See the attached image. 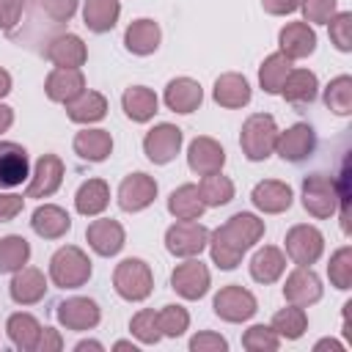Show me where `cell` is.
<instances>
[{
    "label": "cell",
    "instance_id": "obj_1",
    "mask_svg": "<svg viewBox=\"0 0 352 352\" xmlns=\"http://www.w3.org/2000/svg\"><path fill=\"white\" fill-rule=\"evenodd\" d=\"M264 236V220H258L250 212H236L231 214L220 228L209 234V253L212 261L220 270H234L239 267L242 256Z\"/></svg>",
    "mask_w": 352,
    "mask_h": 352
},
{
    "label": "cell",
    "instance_id": "obj_2",
    "mask_svg": "<svg viewBox=\"0 0 352 352\" xmlns=\"http://www.w3.org/2000/svg\"><path fill=\"white\" fill-rule=\"evenodd\" d=\"M50 278L58 289H80L91 278V258L77 245H63L50 258Z\"/></svg>",
    "mask_w": 352,
    "mask_h": 352
},
{
    "label": "cell",
    "instance_id": "obj_3",
    "mask_svg": "<svg viewBox=\"0 0 352 352\" xmlns=\"http://www.w3.org/2000/svg\"><path fill=\"white\" fill-rule=\"evenodd\" d=\"M275 140H278V124L270 113H253L239 132V146L242 154L250 162H261L275 151Z\"/></svg>",
    "mask_w": 352,
    "mask_h": 352
},
{
    "label": "cell",
    "instance_id": "obj_4",
    "mask_svg": "<svg viewBox=\"0 0 352 352\" xmlns=\"http://www.w3.org/2000/svg\"><path fill=\"white\" fill-rule=\"evenodd\" d=\"M338 182L330 173H311L302 179V206L308 214L324 220L338 212Z\"/></svg>",
    "mask_w": 352,
    "mask_h": 352
},
{
    "label": "cell",
    "instance_id": "obj_5",
    "mask_svg": "<svg viewBox=\"0 0 352 352\" xmlns=\"http://www.w3.org/2000/svg\"><path fill=\"white\" fill-rule=\"evenodd\" d=\"M113 286H116L118 297H124L129 302H140L154 289L151 267L143 258H124L113 272Z\"/></svg>",
    "mask_w": 352,
    "mask_h": 352
},
{
    "label": "cell",
    "instance_id": "obj_6",
    "mask_svg": "<svg viewBox=\"0 0 352 352\" xmlns=\"http://www.w3.org/2000/svg\"><path fill=\"white\" fill-rule=\"evenodd\" d=\"M286 256L297 264V267H311L319 261L322 250H324V236L316 226H308V223H297L286 231Z\"/></svg>",
    "mask_w": 352,
    "mask_h": 352
},
{
    "label": "cell",
    "instance_id": "obj_7",
    "mask_svg": "<svg viewBox=\"0 0 352 352\" xmlns=\"http://www.w3.org/2000/svg\"><path fill=\"white\" fill-rule=\"evenodd\" d=\"M206 242H209V228L201 226L198 220H179L165 231V248L179 258L201 256Z\"/></svg>",
    "mask_w": 352,
    "mask_h": 352
},
{
    "label": "cell",
    "instance_id": "obj_8",
    "mask_svg": "<svg viewBox=\"0 0 352 352\" xmlns=\"http://www.w3.org/2000/svg\"><path fill=\"white\" fill-rule=\"evenodd\" d=\"M212 308H214V314H217L223 322L236 324V322H248V319L258 311V302H256L253 292L242 289L239 283H228V286H223V289L214 294Z\"/></svg>",
    "mask_w": 352,
    "mask_h": 352
},
{
    "label": "cell",
    "instance_id": "obj_9",
    "mask_svg": "<svg viewBox=\"0 0 352 352\" xmlns=\"http://www.w3.org/2000/svg\"><path fill=\"white\" fill-rule=\"evenodd\" d=\"M209 286H212L209 270L195 256L176 264V270L170 272V289L184 300H201L209 292Z\"/></svg>",
    "mask_w": 352,
    "mask_h": 352
},
{
    "label": "cell",
    "instance_id": "obj_10",
    "mask_svg": "<svg viewBox=\"0 0 352 352\" xmlns=\"http://www.w3.org/2000/svg\"><path fill=\"white\" fill-rule=\"evenodd\" d=\"M182 140H184V135H182V129L176 124H157L143 138V154L154 165H168L179 154Z\"/></svg>",
    "mask_w": 352,
    "mask_h": 352
},
{
    "label": "cell",
    "instance_id": "obj_11",
    "mask_svg": "<svg viewBox=\"0 0 352 352\" xmlns=\"http://www.w3.org/2000/svg\"><path fill=\"white\" fill-rule=\"evenodd\" d=\"M316 148V132L311 124L300 121V124H292L286 132H278V140H275V154L286 162H302L305 157H311Z\"/></svg>",
    "mask_w": 352,
    "mask_h": 352
},
{
    "label": "cell",
    "instance_id": "obj_12",
    "mask_svg": "<svg viewBox=\"0 0 352 352\" xmlns=\"http://www.w3.org/2000/svg\"><path fill=\"white\" fill-rule=\"evenodd\" d=\"M63 173H66V168H63V160L58 154H41L36 168H33V173H30V184H28L25 195L28 198H47V195H52L60 187Z\"/></svg>",
    "mask_w": 352,
    "mask_h": 352
},
{
    "label": "cell",
    "instance_id": "obj_13",
    "mask_svg": "<svg viewBox=\"0 0 352 352\" xmlns=\"http://www.w3.org/2000/svg\"><path fill=\"white\" fill-rule=\"evenodd\" d=\"M157 198V182L148 173H129L118 184V206L124 212H143Z\"/></svg>",
    "mask_w": 352,
    "mask_h": 352
},
{
    "label": "cell",
    "instance_id": "obj_14",
    "mask_svg": "<svg viewBox=\"0 0 352 352\" xmlns=\"http://www.w3.org/2000/svg\"><path fill=\"white\" fill-rule=\"evenodd\" d=\"M283 297L289 305H300L308 308L314 302L322 300V280L311 267H297L294 272H289L286 283H283Z\"/></svg>",
    "mask_w": 352,
    "mask_h": 352
},
{
    "label": "cell",
    "instance_id": "obj_15",
    "mask_svg": "<svg viewBox=\"0 0 352 352\" xmlns=\"http://www.w3.org/2000/svg\"><path fill=\"white\" fill-rule=\"evenodd\" d=\"M55 316H58V322H60L66 330L82 333V330H91V327L99 324L102 311H99V305H96L94 300H88V297H69V300L58 302Z\"/></svg>",
    "mask_w": 352,
    "mask_h": 352
},
{
    "label": "cell",
    "instance_id": "obj_16",
    "mask_svg": "<svg viewBox=\"0 0 352 352\" xmlns=\"http://www.w3.org/2000/svg\"><path fill=\"white\" fill-rule=\"evenodd\" d=\"M187 165H190V170L198 173V176L217 173V170H223V165H226V151H223V146H220L214 138L198 135V138L190 143V148H187Z\"/></svg>",
    "mask_w": 352,
    "mask_h": 352
},
{
    "label": "cell",
    "instance_id": "obj_17",
    "mask_svg": "<svg viewBox=\"0 0 352 352\" xmlns=\"http://www.w3.org/2000/svg\"><path fill=\"white\" fill-rule=\"evenodd\" d=\"M85 91V77L80 69H63V66H55L47 80H44V94L50 102H72L74 96H80Z\"/></svg>",
    "mask_w": 352,
    "mask_h": 352
},
{
    "label": "cell",
    "instance_id": "obj_18",
    "mask_svg": "<svg viewBox=\"0 0 352 352\" xmlns=\"http://www.w3.org/2000/svg\"><path fill=\"white\" fill-rule=\"evenodd\" d=\"M85 239H88V245H91L94 253H99V256H116V253L124 248L126 234H124V228H121L118 220L102 217V220L88 223Z\"/></svg>",
    "mask_w": 352,
    "mask_h": 352
},
{
    "label": "cell",
    "instance_id": "obj_19",
    "mask_svg": "<svg viewBox=\"0 0 352 352\" xmlns=\"http://www.w3.org/2000/svg\"><path fill=\"white\" fill-rule=\"evenodd\" d=\"M28 176H30L28 151L19 143L0 140V190L22 184Z\"/></svg>",
    "mask_w": 352,
    "mask_h": 352
},
{
    "label": "cell",
    "instance_id": "obj_20",
    "mask_svg": "<svg viewBox=\"0 0 352 352\" xmlns=\"http://www.w3.org/2000/svg\"><path fill=\"white\" fill-rule=\"evenodd\" d=\"M278 44H280V52L289 60H300V58H308L316 50V33L308 22H289V25L280 28Z\"/></svg>",
    "mask_w": 352,
    "mask_h": 352
},
{
    "label": "cell",
    "instance_id": "obj_21",
    "mask_svg": "<svg viewBox=\"0 0 352 352\" xmlns=\"http://www.w3.org/2000/svg\"><path fill=\"white\" fill-rule=\"evenodd\" d=\"M250 201L256 209H261L264 214H280L292 206L294 195H292V187L286 182H278V179H264L253 187L250 192Z\"/></svg>",
    "mask_w": 352,
    "mask_h": 352
},
{
    "label": "cell",
    "instance_id": "obj_22",
    "mask_svg": "<svg viewBox=\"0 0 352 352\" xmlns=\"http://www.w3.org/2000/svg\"><path fill=\"white\" fill-rule=\"evenodd\" d=\"M47 60H52L55 66H63V69H80L85 60H88V47L82 44L80 36L74 33H60L55 36L47 50H44Z\"/></svg>",
    "mask_w": 352,
    "mask_h": 352
},
{
    "label": "cell",
    "instance_id": "obj_23",
    "mask_svg": "<svg viewBox=\"0 0 352 352\" xmlns=\"http://www.w3.org/2000/svg\"><path fill=\"white\" fill-rule=\"evenodd\" d=\"M8 292H11V300H14L16 305H33V302H38V300L47 294L44 272L36 270V267H22V270H16L14 278H11Z\"/></svg>",
    "mask_w": 352,
    "mask_h": 352
},
{
    "label": "cell",
    "instance_id": "obj_24",
    "mask_svg": "<svg viewBox=\"0 0 352 352\" xmlns=\"http://www.w3.org/2000/svg\"><path fill=\"white\" fill-rule=\"evenodd\" d=\"M165 104L173 113H192L204 102V91L192 77H176L165 85Z\"/></svg>",
    "mask_w": 352,
    "mask_h": 352
},
{
    "label": "cell",
    "instance_id": "obj_25",
    "mask_svg": "<svg viewBox=\"0 0 352 352\" xmlns=\"http://www.w3.org/2000/svg\"><path fill=\"white\" fill-rule=\"evenodd\" d=\"M212 96H214V102L220 107H228V110L245 107L250 102V82L236 72H226V74H220L214 80Z\"/></svg>",
    "mask_w": 352,
    "mask_h": 352
},
{
    "label": "cell",
    "instance_id": "obj_26",
    "mask_svg": "<svg viewBox=\"0 0 352 352\" xmlns=\"http://www.w3.org/2000/svg\"><path fill=\"white\" fill-rule=\"evenodd\" d=\"M160 38H162V30H160V25L154 19H135L124 30V47L132 55H151V52H157Z\"/></svg>",
    "mask_w": 352,
    "mask_h": 352
},
{
    "label": "cell",
    "instance_id": "obj_27",
    "mask_svg": "<svg viewBox=\"0 0 352 352\" xmlns=\"http://www.w3.org/2000/svg\"><path fill=\"white\" fill-rule=\"evenodd\" d=\"M283 270H286V256L275 245H264L250 258V278L256 283H264V286L267 283H275L283 275Z\"/></svg>",
    "mask_w": 352,
    "mask_h": 352
},
{
    "label": "cell",
    "instance_id": "obj_28",
    "mask_svg": "<svg viewBox=\"0 0 352 352\" xmlns=\"http://www.w3.org/2000/svg\"><path fill=\"white\" fill-rule=\"evenodd\" d=\"M316 91H319V80L314 72L308 69H292L280 85V94L289 104H311L316 99Z\"/></svg>",
    "mask_w": 352,
    "mask_h": 352
},
{
    "label": "cell",
    "instance_id": "obj_29",
    "mask_svg": "<svg viewBox=\"0 0 352 352\" xmlns=\"http://www.w3.org/2000/svg\"><path fill=\"white\" fill-rule=\"evenodd\" d=\"M30 226L41 239H60L72 228V217L66 214V209H60L55 204H44L33 212Z\"/></svg>",
    "mask_w": 352,
    "mask_h": 352
},
{
    "label": "cell",
    "instance_id": "obj_30",
    "mask_svg": "<svg viewBox=\"0 0 352 352\" xmlns=\"http://www.w3.org/2000/svg\"><path fill=\"white\" fill-rule=\"evenodd\" d=\"M113 151V138L107 129H82L74 135V154L88 162H104Z\"/></svg>",
    "mask_w": 352,
    "mask_h": 352
},
{
    "label": "cell",
    "instance_id": "obj_31",
    "mask_svg": "<svg viewBox=\"0 0 352 352\" xmlns=\"http://www.w3.org/2000/svg\"><path fill=\"white\" fill-rule=\"evenodd\" d=\"M107 204H110V187H107L104 179H88L74 192V209L85 217H94V214L104 212Z\"/></svg>",
    "mask_w": 352,
    "mask_h": 352
},
{
    "label": "cell",
    "instance_id": "obj_32",
    "mask_svg": "<svg viewBox=\"0 0 352 352\" xmlns=\"http://www.w3.org/2000/svg\"><path fill=\"white\" fill-rule=\"evenodd\" d=\"M121 107H124L126 118H132L135 124H146L157 113V94L151 88H146V85H132V88L124 91Z\"/></svg>",
    "mask_w": 352,
    "mask_h": 352
},
{
    "label": "cell",
    "instance_id": "obj_33",
    "mask_svg": "<svg viewBox=\"0 0 352 352\" xmlns=\"http://www.w3.org/2000/svg\"><path fill=\"white\" fill-rule=\"evenodd\" d=\"M66 116L74 124H94L107 116V99L99 91H82L72 102H66Z\"/></svg>",
    "mask_w": 352,
    "mask_h": 352
},
{
    "label": "cell",
    "instance_id": "obj_34",
    "mask_svg": "<svg viewBox=\"0 0 352 352\" xmlns=\"http://www.w3.org/2000/svg\"><path fill=\"white\" fill-rule=\"evenodd\" d=\"M121 14V3L118 0H85L82 3V22L88 30L94 33H107L116 28Z\"/></svg>",
    "mask_w": 352,
    "mask_h": 352
},
{
    "label": "cell",
    "instance_id": "obj_35",
    "mask_svg": "<svg viewBox=\"0 0 352 352\" xmlns=\"http://www.w3.org/2000/svg\"><path fill=\"white\" fill-rule=\"evenodd\" d=\"M204 201L198 192V184H182L168 195V212L176 220H198L204 214Z\"/></svg>",
    "mask_w": 352,
    "mask_h": 352
},
{
    "label": "cell",
    "instance_id": "obj_36",
    "mask_svg": "<svg viewBox=\"0 0 352 352\" xmlns=\"http://www.w3.org/2000/svg\"><path fill=\"white\" fill-rule=\"evenodd\" d=\"M6 330H8V338L16 349L22 352H33L36 349V341H38V333H41V324L33 314H11L8 322H6Z\"/></svg>",
    "mask_w": 352,
    "mask_h": 352
},
{
    "label": "cell",
    "instance_id": "obj_37",
    "mask_svg": "<svg viewBox=\"0 0 352 352\" xmlns=\"http://www.w3.org/2000/svg\"><path fill=\"white\" fill-rule=\"evenodd\" d=\"M270 327L278 333V338H286V341H297L302 338V333L308 330V316H305V308L300 305H289V308H280Z\"/></svg>",
    "mask_w": 352,
    "mask_h": 352
},
{
    "label": "cell",
    "instance_id": "obj_38",
    "mask_svg": "<svg viewBox=\"0 0 352 352\" xmlns=\"http://www.w3.org/2000/svg\"><path fill=\"white\" fill-rule=\"evenodd\" d=\"M28 258H30V245L25 236L8 234L0 239V275L22 270L28 264Z\"/></svg>",
    "mask_w": 352,
    "mask_h": 352
},
{
    "label": "cell",
    "instance_id": "obj_39",
    "mask_svg": "<svg viewBox=\"0 0 352 352\" xmlns=\"http://www.w3.org/2000/svg\"><path fill=\"white\" fill-rule=\"evenodd\" d=\"M289 72H292V60L283 52H272L270 58H264V63L258 69V82L267 94H280V85Z\"/></svg>",
    "mask_w": 352,
    "mask_h": 352
},
{
    "label": "cell",
    "instance_id": "obj_40",
    "mask_svg": "<svg viewBox=\"0 0 352 352\" xmlns=\"http://www.w3.org/2000/svg\"><path fill=\"white\" fill-rule=\"evenodd\" d=\"M198 192H201L204 206H226L234 198V182L217 170V173H209L201 179Z\"/></svg>",
    "mask_w": 352,
    "mask_h": 352
},
{
    "label": "cell",
    "instance_id": "obj_41",
    "mask_svg": "<svg viewBox=\"0 0 352 352\" xmlns=\"http://www.w3.org/2000/svg\"><path fill=\"white\" fill-rule=\"evenodd\" d=\"M324 104L336 116H349L352 113V77L349 74H338V77H333L327 82V88H324Z\"/></svg>",
    "mask_w": 352,
    "mask_h": 352
},
{
    "label": "cell",
    "instance_id": "obj_42",
    "mask_svg": "<svg viewBox=\"0 0 352 352\" xmlns=\"http://www.w3.org/2000/svg\"><path fill=\"white\" fill-rule=\"evenodd\" d=\"M327 275H330V283L341 292H346L352 286V248L344 245L338 248L333 256H330V264H327Z\"/></svg>",
    "mask_w": 352,
    "mask_h": 352
},
{
    "label": "cell",
    "instance_id": "obj_43",
    "mask_svg": "<svg viewBox=\"0 0 352 352\" xmlns=\"http://www.w3.org/2000/svg\"><path fill=\"white\" fill-rule=\"evenodd\" d=\"M242 346L248 352H275L280 346V338L270 324H253L242 333Z\"/></svg>",
    "mask_w": 352,
    "mask_h": 352
},
{
    "label": "cell",
    "instance_id": "obj_44",
    "mask_svg": "<svg viewBox=\"0 0 352 352\" xmlns=\"http://www.w3.org/2000/svg\"><path fill=\"white\" fill-rule=\"evenodd\" d=\"M157 322H160L162 336L179 338V336H184V330L190 327V314H187V308H182V305H162V311L157 314Z\"/></svg>",
    "mask_w": 352,
    "mask_h": 352
},
{
    "label": "cell",
    "instance_id": "obj_45",
    "mask_svg": "<svg viewBox=\"0 0 352 352\" xmlns=\"http://www.w3.org/2000/svg\"><path fill=\"white\" fill-rule=\"evenodd\" d=\"M129 330L132 336L140 341V344H157L162 338V330H160V322H157V314L151 308H143L132 316L129 322Z\"/></svg>",
    "mask_w": 352,
    "mask_h": 352
},
{
    "label": "cell",
    "instance_id": "obj_46",
    "mask_svg": "<svg viewBox=\"0 0 352 352\" xmlns=\"http://www.w3.org/2000/svg\"><path fill=\"white\" fill-rule=\"evenodd\" d=\"M327 28H330V41L336 44V50L349 52L352 50V14L349 11H336L327 19Z\"/></svg>",
    "mask_w": 352,
    "mask_h": 352
},
{
    "label": "cell",
    "instance_id": "obj_47",
    "mask_svg": "<svg viewBox=\"0 0 352 352\" xmlns=\"http://www.w3.org/2000/svg\"><path fill=\"white\" fill-rule=\"evenodd\" d=\"M336 6L338 0H300V8H302V16L305 22L311 25H327V19L336 14Z\"/></svg>",
    "mask_w": 352,
    "mask_h": 352
},
{
    "label": "cell",
    "instance_id": "obj_48",
    "mask_svg": "<svg viewBox=\"0 0 352 352\" xmlns=\"http://www.w3.org/2000/svg\"><path fill=\"white\" fill-rule=\"evenodd\" d=\"M77 3H80V0H41V11H44L55 25H60V22H69V19L77 14Z\"/></svg>",
    "mask_w": 352,
    "mask_h": 352
},
{
    "label": "cell",
    "instance_id": "obj_49",
    "mask_svg": "<svg viewBox=\"0 0 352 352\" xmlns=\"http://www.w3.org/2000/svg\"><path fill=\"white\" fill-rule=\"evenodd\" d=\"M190 349L192 352H226L228 349V341L220 333L204 330V333H198V336L190 338Z\"/></svg>",
    "mask_w": 352,
    "mask_h": 352
},
{
    "label": "cell",
    "instance_id": "obj_50",
    "mask_svg": "<svg viewBox=\"0 0 352 352\" xmlns=\"http://www.w3.org/2000/svg\"><path fill=\"white\" fill-rule=\"evenodd\" d=\"M22 16V0H0V30L11 33Z\"/></svg>",
    "mask_w": 352,
    "mask_h": 352
},
{
    "label": "cell",
    "instance_id": "obj_51",
    "mask_svg": "<svg viewBox=\"0 0 352 352\" xmlns=\"http://www.w3.org/2000/svg\"><path fill=\"white\" fill-rule=\"evenodd\" d=\"M25 206V198L22 195H11V192H0V223H8L14 220Z\"/></svg>",
    "mask_w": 352,
    "mask_h": 352
},
{
    "label": "cell",
    "instance_id": "obj_52",
    "mask_svg": "<svg viewBox=\"0 0 352 352\" xmlns=\"http://www.w3.org/2000/svg\"><path fill=\"white\" fill-rule=\"evenodd\" d=\"M36 349L38 352H60L63 349V338L55 327H41L38 333V341H36Z\"/></svg>",
    "mask_w": 352,
    "mask_h": 352
},
{
    "label": "cell",
    "instance_id": "obj_53",
    "mask_svg": "<svg viewBox=\"0 0 352 352\" xmlns=\"http://www.w3.org/2000/svg\"><path fill=\"white\" fill-rule=\"evenodd\" d=\"M261 6L272 16H286V14H294L300 8V0H261Z\"/></svg>",
    "mask_w": 352,
    "mask_h": 352
},
{
    "label": "cell",
    "instance_id": "obj_54",
    "mask_svg": "<svg viewBox=\"0 0 352 352\" xmlns=\"http://www.w3.org/2000/svg\"><path fill=\"white\" fill-rule=\"evenodd\" d=\"M11 124H14V110L0 102V132H6Z\"/></svg>",
    "mask_w": 352,
    "mask_h": 352
},
{
    "label": "cell",
    "instance_id": "obj_55",
    "mask_svg": "<svg viewBox=\"0 0 352 352\" xmlns=\"http://www.w3.org/2000/svg\"><path fill=\"white\" fill-rule=\"evenodd\" d=\"M314 349H336V352H344V346H341L338 341H333V338H322V341H316Z\"/></svg>",
    "mask_w": 352,
    "mask_h": 352
},
{
    "label": "cell",
    "instance_id": "obj_56",
    "mask_svg": "<svg viewBox=\"0 0 352 352\" xmlns=\"http://www.w3.org/2000/svg\"><path fill=\"white\" fill-rule=\"evenodd\" d=\"M8 91H11V74H8L6 69H0V99H3Z\"/></svg>",
    "mask_w": 352,
    "mask_h": 352
},
{
    "label": "cell",
    "instance_id": "obj_57",
    "mask_svg": "<svg viewBox=\"0 0 352 352\" xmlns=\"http://www.w3.org/2000/svg\"><path fill=\"white\" fill-rule=\"evenodd\" d=\"M74 349H77V352H85V349H96V352H102L104 346H102L99 341H80V344H77Z\"/></svg>",
    "mask_w": 352,
    "mask_h": 352
},
{
    "label": "cell",
    "instance_id": "obj_58",
    "mask_svg": "<svg viewBox=\"0 0 352 352\" xmlns=\"http://www.w3.org/2000/svg\"><path fill=\"white\" fill-rule=\"evenodd\" d=\"M116 349H132V352H138L135 344H129V341H116Z\"/></svg>",
    "mask_w": 352,
    "mask_h": 352
}]
</instances>
